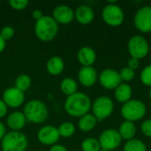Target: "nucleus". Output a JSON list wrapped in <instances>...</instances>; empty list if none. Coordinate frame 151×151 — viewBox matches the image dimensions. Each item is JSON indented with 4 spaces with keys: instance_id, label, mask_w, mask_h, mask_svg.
Segmentation results:
<instances>
[{
    "instance_id": "obj_3",
    "label": "nucleus",
    "mask_w": 151,
    "mask_h": 151,
    "mask_svg": "<svg viewBox=\"0 0 151 151\" xmlns=\"http://www.w3.org/2000/svg\"><path fill=\"white\" fill-rule=\"evenodd\" d=\"M23 113L29 122L42 124L48 119L49 110L44 103L37 99H33L25 105Z\"/></svg>"
},
{
    "instance_id": "obj_4",
    "label": "nucleus",
    "mask_w": 151,
    "mask_h": 151,
    "mask_svg": "<svg viewBox=\"0 0 151 151\" xmlns=\"http://www.w3.org/2000/svg\"><path fill=\"white\" fill-rule=\"evenodd\" d=\"M28 141L27 136L19 131L6 133L1 141L3 151H25L27 148Z\"/></svg>"
},
{
    "instance_id": "obj_32",
    "label": "nucleus",
    "mask_w": 151,
    "mask_h": 151,
    "mask_svg": "<svg viewBox=\"0 0 151 151\" xmlns=\"http://www.w3.org/2000/svg\"><path fill=\"white\" fill-rule=\"evenodd\" d=\"M141 130L145 136L151 138V119H146L142 122Z\"/></svg>"
},
{
    "instance_id": "obj_14",
    "label": "nucleus",
    "mask_w": 151,
    "mask_h": 151,
    "mask_svg": "<svg viewBox=\"0 0 151 151\" xmlns=\"http://www.w3.org/2000/svg\"><path fill=\"white\" fill-rule=\"evenodd\" d=\"M52 18L58 24L67 25L74 19L73 10L65 4H60L54 8L52 12Z\"/></svg>"
},
{
    "instance_id": "obj_6",
    "label": "nucleus",
    "mask_w": 151,
    "mask_h": 151,
    "mask_svg": "<svg viewBox=\"0 0 151 151\" xmlns=\"http://www.w3.org/2000/svg\"><path fill=\"white\" fill-rule=\"evenodd\" d=\"M91 109L93 115L96 117L97 121H102L111 115L114 110V104L109 96H103L96 99Z\"/></svg>"
},
{
    "instance_id": "obj_8",
    "label": "nucleus",
    "mask_w": 151,
    "mask_h": 151,
    "mask_svg": "<svg viewBox=\"0 0 151 151\" xmlns=\"http://www.w3.org/2000/svg\"><path fill=\"white\" fill-rule=\"evenodd\" d=\"M128 52L132 58L142 59L145 58L150 51L148 41L142 35H134L130 38L127 44Z\"/></svg>"
},
{
    "instance_id": "obj_19",
    "label": "nucleus",
    "mask_w": 151,
    "mask_h": 151,
    "mask_svg": "<svg viewBox=\"0 0 151 151\" xmlns=\"http://www.w3.org/2000/svg\"><path fill=\"white\" fill-rule=\"evenodd\" d=\"M65 69L64 60L58 56L51 57L46 63V70L47 72L53 76L59 75Z\"/></svg>"
},
{
    "instance_id": "obj_20",
    "label": "nucleus",
    "mask_w": 151,
    "mask_h": 151,
    "mask_svg": "<svg viewBox=\"0 0 151 151\" xmlns=\"http://www.w3.org/2000/svg\"><path fill=\"white\" fill-rule=\"evenodd\" d=\"M132 88L127 83L122 82L117 88H115L114 96L117 101L125 104L131 100L132 97Z\"/></svg>"
},
{
    "instance_id": "obj_17",
    "label": "nucleus",
    "mask_w": 151,
    "mask_h": 151,
    "mask_svg": "<svg viewBox=\"0 0 151 151\" xmlns=\"http://www.w3.org/2000/svg\"><path fill=\"white\" fill-rule=\"evenodd\" d=\"M74 18L81 25L90 24L95 18L94 11L88 5H81L74 12Z\"/></svg>"
},
{
    "instance_id": "obj_2",
    "label": "nucleus",
    "mask_w": 151,
    "mask_h": 151,
    "mask_svg": "<svg viewBox=\"0 0 151 151\" xmlns=\"http://www.w3.org/2000/svg\"><path fill=\"white\" fill-rule=\"evenodd\" d=\"M58 32V24L51 16L43 15L35 25V33L36 37L42 42H50L53 40Z\"/></svg>"
},
{
    "instance_id": "obj_37",
    "label": "nucleus",
    "mask_w": 151,
    "mask_h": 151,
    "mask_svg": "<svg viewBox=\"0 0 151 151\" xmlns=\"http://www.w3.org/2000/svg\"><path fill=\"white\" fill-rule=\"evenodd\" d=\"M6 134V127L0 121V141H2V139L4 137V135Z\"/></svg>"
},
{
    "instance_id": "obj_35",
    "label": "nucleus",
    "mask_w": 151,
    "mask_h": 151,
    "mask_svg": "<svg viewBox=\"0 0 151 151\" xmlns=\"http://www.w3.org/2000/svg\"><path fill=\"white\" fill-rule=\"evenodd\" d=\"M32 16L37 21V20H39L40 19H42L43 17V14H42V12L40 11V10H34L33 12H32Z\"/></svg>"
},
{
    "instance_id": "obj_27",
    "label": "nucleus",
    "mask_w": 151,
    "mask_h": 151,
    "mask_svg": "<svg viewBox=\"0 0 151 151\" xmlns=\"http://www.w3.org/2000/svg\"><path fill=\"white\" fill-rule=\"evenodd\" d=\"M82 151H99L101 146L99 141L95 138H87L81 142Z\"/></svg>"
},
{
    "instance_id": "obj_7",
    "label": "nucleus",
    "mask_w": 151,
    "mask_h": 151,
    "mask_svg": "<svg viewBox=\"0 0 151 151\" xmlns=\"http://www.w3.org/2000/svg\"><path fill=\"white\" fill-rule=\"evenodd\" d=\"M104 21L111 27L120 26L125 19V14L120 6L115 4H106L102 11Z\"/></svg>"
},
{
    "instance_id": "obj_5",
    "label": "nucleus",
    "mask_w": 151,
    "mask_h": 151,
    "mask_svg": "<svg viewBox=\"0 0 151 151\" xmlns=\"http://www.w3.org/2000/svg\"><path fill=\"white\" fill-rule=\"evenodd\" d=\"M147 112V107L145 104L140 100L131 99L128 102L123 104L120 113L122 117L131 122H135L143 119Z\"/></svg>"
},
{
    "instance_id": "obj_41",
    "label": "nucleus",
    "mask_w": 151,
    "mask_h": 151,
    "mask_svg": "<svg viewBox=\"0 0 151 151\" xmlns=\"http://www.w3.org/2000/svg\"><path fill=\"white\" fill-rule=\"evenodd\" d=\"M0 4H1V2H0Z\"/></svg>"
},
{
    "instance_id": "obj_1",
    "label": "nucleus",
    "mask_w": 151,
    "mask_h": 151,
    "mask_svg": "<svg viewBox=\"0 0 151 151\" xmlns=\"http://www.w3.org/2000/svg\"><path fill=\"white\" fill-rule=\"evenodd\" d=\"M91 106L89 96L84 93L77 92L67 96L65 103V111L71 117L81 118L89 112Z\"/></svg>"
},
{
    "instance_id": "obj_33",
    "label": "nucleus",
    "mask_w": 151,
    "mask_h": 151,
    "mask_svg": "<svg viewBox=\"0 0 151 151\" xmlns=\"http://www.w3.org/2000/svg\"><path fill=\"white\" fill-rule=\"evenodd\" d=\"M140 66V60L134 58H130L127 61V67H129L130 69L135 71L136 69H138Z\"/></svg>"
},
{
    "instance_id": "obj_23",
    "label": "nucleus",
    "mask_w": 151,
    "mask_h": 151,
    "mask_svg": "<svg viewBox=\"0 0 151 151\" xmlns=\"http://www.w3.org/2000/svg\"><path fill=\"white\" fill-rule=\"evenodd\" d=\"M60 90L63 94L66 95L67 96H70L75 93H77L78 90V84L75 80L72 78H65L60 82Z\"/></svg>"
},
{
    "instance_id": "obj_31",
    "label": "nucleus",
    "mask_w": 151,
    "mask_h": 151,
    "mask_svg": "<svg viewBox=\"0 0 151 151\" xmlns=\"http://www.w3.org/2000/svg\"><path fill=\"white\" fill-rule=\"evenodd\" d=\"M14 29L11 26H5L2 28L1 32H0V35L2 36V38L6 42L10 39H12L14 36Z\"/></svg>"
},
{
    "instance_id": "obj_39",
    "label": "nucleus",
    "mask_w": 151,
    "mask_h": 151,
    "mask_svg": "<svg viewBox=\"0 0 151 151\" xmlns=\"http://www.w3.org/2000/svg\"><path fill=\"white\" fill-rule=\"evenodd\" d=\"M149 96H150V99L151 100V88L150 89V92H149Z\"/></svg>"
},
{
    "instance_id": "obj_25",
    "label": "nucleus",
    "mask_w": 151,
    "mask_h": 151,
    "mask_svg": "<svg viewBox=\"0 0 151 151\" xmlns=\"http://www.w3.org/2000/svg\"><path fill=\"white\" fill-rule=\"evenodd\" d=\"M58 134L60 137L69 138L74 134L75 127L71 122H64L58 127Z\"/></svg>"
},
{
    "instance_id": "obj_28",
    "label": "nucleus",
    "mask_w": 151,
    "mask_h": 151,
    "mask_svg": "<svg viewBox=\"0 0 151 151\" xmlns=\"http://www.w3.org/2000/svg\"><path fill=\"white\" fill-rule=\"evenodd\" d=\"M119 73L121 81H125V82H128V81H133L134 76H135V72L127 66L121 68V70L119 72Z\"/></svg>"
},
{
    "instance_id": "obj_36",
    "label": "nucleus",
    "mask_w": 151,
    "mask_h": 151,
    "mask_svg": "<svg viewBox=\"0 0 151 151\" xmlns=\"http://www.w3.org/2000/svg\"><path fill=\"white\" fill-rule=\"evenodd\" d=\"M50 151H68L67 149L63 146V145H60V144H55L53 145L50 149Z\"/></svg>"
},
{
    "instance_id": "obj_40",
    "label": "nucleus",
    "mask_w": 151,
    "mask_h": 151,
    "mask_svg": "<svg viewBox=\"0 0 151 151\" xmlns=\"http://www.w3.org/2000/svg\"><path fill=\"white\" fill-rule=\"evenodd\" d=\"M99 151H109V150H104V149H101Z\"/></svg>"
},
{
    "instance_id": "obj_24",
    "label": "nucleus",
    "mask_w": 151,
    "mask_h": 151,
    "mask_svg": "<svg viewBox=\"0 0 151 151\" xmlns=\"http://www.w3.org/2000/svg\"><path fill=\"white\" fill-rule=\"evenodd\" d=\"M124 151H147V147L142 141L134 138L126 142Z\"/></svg>"
},
{
    "instance_id": "obj_29",
    "label": "nucleus",
    "mask_w": 151,
    "mask_h": 151,
    "mask_svg": "<svg viewBox=\"0 0 151 151\" xmlns=\"http://www.w3.org/2000/svg\"><path fill=\"white\" fill-rule=\"evenodd\" d=\"M140 78L144 85L151 88V65L143 68V70L141 73Z\"/></svg>"
},
{
    "instance_id": "obj_22",
    "label": "nucleus",
    "mask_w": 151,
    "mask_h": 151,
    "mask_svg": "<svg viewBox=\"0 0 151 151\" xmlns=\"http://www.w3.org/2000/svg\"><path fill=\"white\" fill-rule=\"evenodd\" d=\"M97 123V119L93 114L88 113L80 118L78 122V127L83 132H89L93 130Z\"/></svg>"
},
{
    "instance_id": "obj_30",
    "label": "nucleus",
    "mask_w": 151,
    "mask_h": 151,
    "mask_svg": "<svg viewBox=\"0 0 151 151\" xmlns=\"http://www.w3.org/2000/svg\"><path fill=\"white\" fill-rule=\"evenodd\" d=\"M29 2L27 0H10V6L16 11H22L27 8Z\"/></svg>"
},
{
    "instance_id": "obj_15",
    "label": "nucleus",
    "mask_w": 151,
    "mask_h": 151,
    "mask_svg": "<svg viewBox=\"0 0 151 151\" xmlns=\"http://www.w3.org/2000/svg\"><path fill=\"white\" fill-rule=\"evenodd\" d=\"M78 79L83 87H92L98 79L97 72L93 66H82L78 73Z\"/></svg>"
},
{
    "instance_id": "obj_38",
    "label": "nucleus",
    "mask_w": 151,
    "mask_h": 151,
    "mask_svg": "<svg viewBox=\"0 0 151 151\" xmlns=\"http://www.w3.org/2000/svg\"><path fill=\"white\" fill-rule=\"evenodd\" d=\"M5 46H6V42H5V41L2 38V36L0 35V53L4 51V50L5 49Z\"/></svg>"
},
{
    "instance_id": "obj_11",
    "label": "nucleus",
    "mask_w": 151,
    "mask_h": 151,
    "mask_svg": "<svg viewBox=\"0 0 151 151\" xmlns=\"http://www.w3.org/2000/svg\"><path fill=\"white\" fill-rule=\"evenodd\" d=\"M98 80L101 86L106 89H115L122 83L119 72L110 68L104 69L99 74Z\"/></svg>"
},
{
    "instance_id": "obj_10",
    "label": "nucleus",
    "mask_w": 151,
    "mask_h": 151,
    "mask_svg": "<svg viewBox=\"0 0 151 151\" xmlns=\"http://www.w3.org/2000/svg\"><path fill=\"white\" fill-rule=\"evenodd\" d=\"M134 27L142 33H151V6L141 7L134 19Z\"/></svg>"
},
{
    "instance_id": "obj_16",
    "label": "nucleus",
    "mask_w": 151,
    "mask_h": 151,
    "mask_svg": "<svg viewBox=\"0 0 151 151\" xmlns=\"http://www.w3.org/2000/svg\"><path fill=\"white\" fill-rule=\"evenodd\" d=\"M77 58L82 66H92L96 60V53L91 47L85 46L79 50Z\"/></svg>"
},
{
    "instance_id": "obj_34",
    "label": "nucleus",
    "mask_w": 151,
    "mask_h": 151,
    "mask_svg": "<svg viewBox=\"0 0 151 151\" xmlns=\"http://www.w3.org/2000/svg\"><path fill=\"white\" fill-rule=\"evenodd\" d=\"M7 110H8L7 105L4 104V102L3 100L0 99V119L4 118V117L6 115Z\"/></svg>"
},
{
    "instance_id": "obj_21",
    "label": "nucleus",
    "mask_w": 151,
    "mask_h": 151,
    "mask_svg": "<svg viewBox=\"0 0 151 151\" xmlns=\"http://www.w3.org/2000/svg\"><path fill=\"white\" fill-rule=\"evenodd\" d=\"M119 133L120 134V137L122 138V140H132L134 138L135 134H136V127L134 125V122L131 121H127L125 120L124 122L121 123L119 129Z\"/></svg>"
},
{
    "instance_id": "obj_13",
    "label": "nucleus",
    "mask_w": 151,
    "mask_h": 151,
    "mask_svg": "<svg viewBox=\"0 0 151 151\" xmlns=\"http://www.w3.org/2000/svg\"><path fill=\"white\" fill-rule=\"evenodd\" d=\"M59 138L58 127L50 125L41 127L37 133V139L43 145H55Z\"/></svg>"
},
{
    "instance_id": "obj_12",
    "label": "nucleus",
    "mask_w": 151,
    "mask_h": 151,
    "mask_svg": "<svg viewBox=\"0 0 151 151\" xmlns=\"http://www.w3.org/2000/svg\"><path fill=\"white\" fill-rule=\"evenodd\" d=\"M2 100L7 105V107L19 108L25 101V95L24 92L19 90L15 87H12L4 91Z\"/></svg>"
},
{
    "instance_id": "obj_26",
    "label": "nucleus",
    "mask_w": 151,
    "mask_h": 151,
    "mask_svg": "<svg viewBox=\"0 0 151 151\" xmlns=\"http://www.w3.org/2000/svg\"><path fill=\"white\" fill-rule=\"evenodd\" d=\"M31 86V79L27 74H20L16 78L15 88L24 92L27 90Z\"/></svg>"
},
{
    "instance_id": "obj_9",
    "label": "nucleus",
    "mask_w": 151,
    "mask_h": 151,
    "mask_svg": "<svg viewBox=\"0 0 151 151\" xmlns=\"http://www.w3.org/2000/svg\"><path fill=\"white\" fill-rule=\"evenodd\" d=\"M98 141L101 149L111 151L119 147V145L121 144L122 138L120 137V134L118 130L110 128L104 130L101 134Z\"/></svg>"
},
{
    "instance_id": "obj_18",
    "label": "nucleus",
    "mask_w": 151,
    "mask_h": 151,
    "mask_svg": "<svg viewBox=\"0 0 151 151\" xmlns=\"http://www.w3.org/2000/svg\"><path fill=\"white\" fill-rule=\"evenodd\" d=\"M27 119L23 112L13 111L7 118V125L12 131H19L24 128Z\"/></svg>"
}]
</instances>
